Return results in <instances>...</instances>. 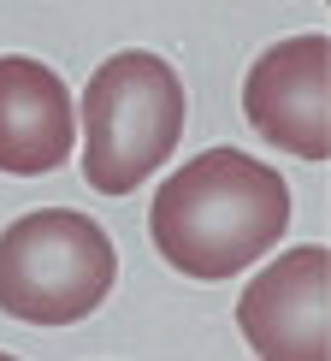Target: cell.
<instances>
[{"mask_svg":"<svg viewBox=\"0 0 331 361\" xmlns=\"http://www.w3.org/2000/svg\"><path fill=\"white\" fill-rule=\"evenodd\" d=\"M325 71H331V42L320 30L290 36L266 48L243 78V113L273 148L302 160L331 154V107H325Z\"/></svg>","mask_w":331,"mask_h":361,"instance_id":"4","label":"cell"},{"mask_svg":"<svg viewBox=\"0 0 331 361\" xmlns=\"http://www.w3.org/2000/svg\"><path fill=\"white\" fill-rule=\"evenodd\" d=\"M284 225H290V184L237 148H207L184 160L148 207V231L166 267L201 284L254 267L266 249L284 243Z\"/></svg>","mask_w":331,"mask_h":361,"instance_id":"1","label":"cell"},{"mask_svg":"<svg viewBox=\"0 0 331 361\" xmlns=\"http://www.w3.org/2000/svg\"><path fill=\"white\" fill-rule=\"evenodd\" d=\"M118 279L113 237L89 214L36 207L0 231V314L24 326H71L107 302Z\"/></svg>","mask_w":331,"mask_h":361,"instance_id":"3","label":"cell"},{"mask_svg":"<svg viewBox=\"0 0 331 361\" xmlns=\"http://www.w3.org/2000/svg\"><path fill=\"white\" fill-rule=\"evenodd\" d=\"M184 83L160 54H113L83 89V178L101 195H130L177 154Z\"/></svg>","mask_w":331,"mask_h":361,"instance_id":"2","label":"cell"},{"mask_svg":"<svg viewBox=\"0 0 331 361\" xmlns=\"http://www.w3.org/2000/svg\"><path fill=\"white\" fill-rule=\"evenodd\" d=\"M331 255L320 243L290 249L237 296V326L266 361H325L331 355Z\"/></svg>","mask_w":331,"mask_h":361,"instance_id":"5","label":"cell"},{"mask_svg":"<svg viewBox=\"0 0 331 361\" xmlns=\"http://www.w3.org/2000/svg\"><path fill=\"white\" fill-rule=\"evenodd\" d=\"M71 137H77V107L65 78L42 59L6 54L0 59V172L42 178L65 166Z\"/></svg>","mask_w":331,"mask_h":361,"instance_id":"6","label":"cell"}]
</instances>
